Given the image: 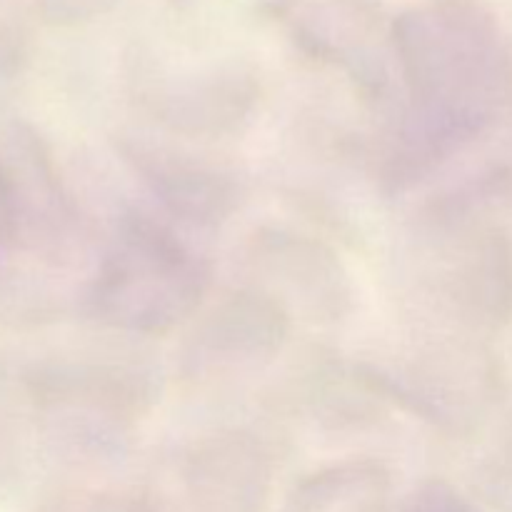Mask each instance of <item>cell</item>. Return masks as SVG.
<instances>
[{"label":"cell","instance_id":"6da1fadb","mask_svg":"<svg viewBox=\"0 0 512 512\" xmlns=\"http://www.w3.org/2000/svg\"><path fill=\"white\" fill-rule=\"evenodd\" d=\"M408 108L383 155V183L403 190L483 135L512 98V55L475 10L420 15L398 38Z\"/></svg>","mask_w":512,"mask_h":512},{"label":"cell","instance_id":"7a4b0ae2","mask_svg":"<svg viewBox=\"0 0 512 512\" xmlns=\"http://www.w3.org/2000/svg\"><path fill=\"white\" fill-rule=\"evenodd\" d=\"M208 285L205 263L173 230L130 213L120 220L85 300L93 318L108 328L165 335L198 313Z\"/></svg>","mask_w":512,"mask_h":512},{"label":"cell","instance_id":"3957f363","mask_svg":"<svg viewBox=\"0 0 512 512\" xmlns=\"http://www.w3.org/2000/svg\"><path fill=\"white\" fill-rule=\"evenodd\" d=\"M355 378L380 400L395 403L420 420L465 433L495 395L498 375L478 348H433L403 370L360 368Z\"/></svg>","mask_w":512,"mask_h":512},{"label":"cell","instance_id":"277c9868","mask_svg":"<svg viewBox=\"0 0 512 512\" xmlns=\"http://www.w3.org/2000/svg\"><path fill=\"white\" fill-rule=\"evenodd\" d=\"M290 333V310L263 288H245L220 298L198 315L183 343V373L215 380L268 363Z\"/></svg>","mask_w":512,"mask_h":512},{"label":"cell","instance_id":"5b68a950","mask_svg":"<svg viewBox=\"0 0 512 512\" xmlns=\"http://www.w3.org/2000/svg\"><path fill=\"white\" fill-rule=\"evenodd\" d=\"M275 460L248 430H220L185 455L183 483L195 512H265Z\"/></svg>","mask_w":512,"mask_h":512},{"label":"cell","instance_id":"8992f818","mask_svg":"<svg viewBox=\"0 0 512 512\" xmlns=\"http://www.w3.org/2000/svg\"><path fill=\"white\" fill-rule=\"evenodd\" d=\"M250 263L273 288L270 295L315 320H338L350 308V283L328 245L285 228H263L250 243ZM265 290V288H263Z\"/></svg>","mask_w":512,"mask_h":512},{"label":"cell","instance_id":"52a82bcc","mask_svg":"<svg viewBox=\"0 0 512 512\" xmlns=\"http://www.w3.org/2000/svg\"><path fill=\"white\" fill-rule=\"evenodd\" d=\"M125 155L143 183L178 218L200 225L228 220L240 205L243 188L235 175L168 145L143 138L120 140Z\"/></svg>","mask_w":512,"mask_h":512},{"label":"cell","instance_id":"ba28073f","mask_svg":"<svg viewBox=\"0 0 512 512\" xmlns=\"http://www.w3.org/2000/svg\"><path fill=\"white\" fill-rule=\"evenodd\" d=\"M438 290L465 323L483 330L512 320V238L500 228L463 225Z\"/></svg>","mask_w":512,"mask_h":512},{"label":"cell","instance_id":"9c48e42d","mask_svg":"<svg viewBox=\"0 0 512 512\" xmlns=\"http://www.w3.org/2000/svg\"><path fill=\"white\" fill-rule=\"evenodd\" d=\"M45 405L80 418H100L113 428L133 423L153 405L145 373L123 363H63L35 378Z\"/></svg>","mask_w":512,"mask_h":512},{"label":"cell","instance_id":"30bf717a","mask_svg":"<svg viewBox=\"0 0 512 512\" xmlns=\"http://www.w3.org/2000/svg\"><path fill=\"white\" fill-rule=\"evenodd\" d=\"M390 473L375 460H345L305 475L278 512H348L383 498Z\"/></svg>","mask_w":512,"mask_h":512},{"label":"cell","instance_id":"8fae6325","mask_svg":"<svg viewBox=\"0 0 512 512\" xmlns=\"http://www.w3.org/2000/svg\"><path fill=\"white\" fill-rule=\"evenodd\" d=\"M38 512H163L153 500L138 493H90V490H73L60 493L40 505Z\"/></svg>","mask_w":512,"mask_h":512},{"label":"cell","instance_id":"7c38bea8","mask_svg":"<svg viewBox=\"0 0 512 512\" xmlns=\"http://www.w3.org/2000/svg\"><path fill=\"white\" fill-rule=\"evenodd\" d=\"M400 512H480L448 483H428L403 505Z\"/></svg>","mask_w":512,"mask_h":512},{"label":"cell","instance_id":"4fadbf2b","mask_svg":"<svg viewBox=\"0 0 512 512\" xmlns=\"http://www.w3.org/2000/svg\"><path fill=\"white\" fill-rule=\"evenodd\" d=\"M18 205H15V190L10 170L0 165V258L8 253L13 240H18Z\"/></svg>","mask_w":512,"mask_h":512}]
</instances>
